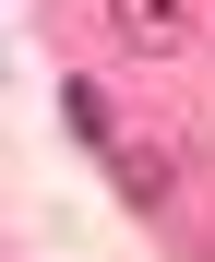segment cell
<instances>
[{
    "mask_svg": "<svg viewBox=\"0 0 215 262\" xmlns=\"http://www.w3.org/2000/svg\"><path fill=\"white\" fill-rule=\"evenodd\" d=\"M108 36L144 48V60H180L191 36H203V0H108Z\"/></svg>",
    "mask_w": 215,
    "mask_h": 262,
    "instance_id": "obj_1",
    "label": "cell"
},
{
    "mask_svg": "<svg viewBox=\"0 0 215 262\" xmlns=\"http://www.w3.org/2000/svg\"><path fill=\"white\" fill-rule=\"evenodd\" d=\"M108 179H120V203H132V214H180V167H167L144 131H120V143H108Z\"/></svg>",
    "mask_w": 215,
    "mask_h": 262,
    "instance_id": "obj_2",
    "label": "cell"
},
{
    "mask_svg": "<svg viewBox=\"0 0 215 262\" xmlns=\"http://www.w3.org/2000/svg\"><path fill=\"white\" fill-rule=\"evenodd\" d=\"M60 119H72V131H84V143H96V155L120 143V107H108V83H84V72L60 83Z\"/></svg>",
    "mask_w": 215,
    "mask_h": 262,
    "instance_id": "obj_3",
    "label": "cell"
}]
</instances>
